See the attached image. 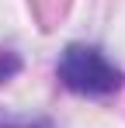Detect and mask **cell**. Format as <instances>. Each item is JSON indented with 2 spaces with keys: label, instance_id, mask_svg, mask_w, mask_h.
I'll return each mask as SVG.
<instances>
[{
  "label": "cell",
  "instance_id": "cell-1",
  "mask_svg": "<svg viewBox=\"0 0 125 128\" xmlns=\"http://www.w3.org/2000/svg\"><path fill=\"white\" fill-rule=\"evenodd\" d=\"M59 73L62 86H70L73 94H87V97H108L122 86V69L94 45H70L59 56Z\"/></svg>",
  "mask_w": 125,
  "mask_h": 128
},
{
  "label": "cell",
  "instance_id": "cell-2",
  "mask_svg": "<svg viewBox=\"0 0 125 128\" xmlns=\"http://www.w3.org/2000/svg\"><path fill=\"white\" fill-rule=\"evenodd\" d=\"M14 69H18V59H14L11 52H0V80H7Z\"/></svg>",
  "mask_w": 125,
  "mask_h": 128
}]
</instances>
